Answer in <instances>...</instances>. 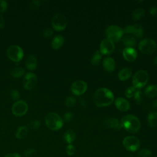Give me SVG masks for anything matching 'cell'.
Wrapping results in <instances>:
<instances>
[{
	"label": "cell",
	"mask_w": 157,
	"mask_h": 157,
	"mask_svg": "<svg viewBox=\"0 0 157 157\" xmlns=\"http://www.w3.org/2000/svg\"><path fill=\"white\" fill-rule=\"evenodd\" d=\"M137 155L139 157H151L152 153L148 149L143 148L138 151Z\"/></svg>",
	"instance_id": "31"
},
{
	"label": "cell",
	"mask_w": 157,
	"mask_h": 157,
	"mask_svg": "<svg viewBox=\"0 0 157 157\" xmlns=\"http://www.w3.org/2000/svg\"><path fill=\"white\" fill-rule=\"evenodd\" d=\"M75 102H76V99L72 96H69L65 100V104L68 107H73L75 104Z\"/></svg>",
	"instance_id": "34"
},
{
	"label": "cell",
	"mask_w": 157,
	"mask_h": 157,
	"mask_svg": "<svg viewBox=\"0 0 157 157\" xmlns=\"http://www.w3.org/2000/svg\"><path fill=\"white\" fill-rule=\"evenodd\" d=\"M134 101L137 103V104H139L142 101V91L140 89H137V91H136L134 96Z\"/></svg>",
	"instance_id": "33"
},
{
	"label": "cell",
	"mask_w": 157,
	"mask_h": 157,
	"mask_svg": "<svg viewBox=\"0 0 157 157\" xmlns=\"http://www.w3.org/2000/svg\"><path fill=\"white\" fill-rule=\"evenodd\" d=\"M104 126L109 129H113L119 130L122 128L121 122L117 118H108L104 120L103 122Z\"/></svg>",
	"instance_id": "15"
},
{
	"label": "cell",
	"mask_w": 157,
	"mask_h": 157,
	"mask_svg": "<svg viewBox=\"0 0 157 157\" xmlns=\"http://www.w3.org/2000/svg\"><path fill=\"white\" fill-rule=\"evenodd\" d=\"M123 56L125 60L129 62H132L136 59L137 53L134 48L126 47L123 50Z\"/></svg>",
	"instance_id": "16"
},
{
	"label": "cell",
	"mask_w": 157,
	"mask_h": 157,
	"mask_svg": "<svg viewBox=\"0 0 157 157\" xmlns=\"http://www.w3.org/2000/svg\"><path fill=\"white\" fill-rule=\"evenodd\" d=\"M149 12H150V13L151 15H153V16L155 15L157 13V7H155V6H153V7H151Z\"/></svg>",
	"instance_id": "44"
},
{
	"label": "cell",
	"mask_w": 157,
	"mask_h": 157,
	"mask_svg": "<svg viewBox=\"0 0 157 157\" xmlns=\"http://www.w3.org/2000/svg\"><path fill=\"white\" fill-rule=\"evenodd\" d=\"M137 88H135L134 86H129L126 88V90H125L124 92V94L126 96V98H131L134 96L136 91H137Z\"/></svg>",
	"instance_id": "30"
},
{
	"label": "cell",
	"mask_w": 157,
	"mask_h": 157,
	"mask_svg": "<svg viewBox=\"0 0 157 157\" xmlns=\"http://www.w3.org/2000/svg\"><path fill=\"white\" fill-rule=\"evenodd\" d=\"M132 74V71L128 67L122 69L118 73V77L121 81H125L129 78Z\"/></svg>",
	"instance_id": "23"
},
{
	"label": "cell",
	"mask_w": 157,
	"mask_h": 157,
	"mask_svg": "<svg viewBox=\"0 0 157 157\" xmlns=\"http://www.w3.org/2000/svg\"><path fill=\"white\" fill-rule=\"evenodd\" d=\"M114 49H115L114 43L110 39L105 38L101 41L100 44V50H99L101 54L110 55L114 51Z\"/></svg>",
	"instance_id": "14"
},
{
	"label": "cell",
	"mask_w": 157,
	"mask_h": 157,
	"mask_svg": "<svg viewBox=\"0 0 157 157\" xmlns=\"http://www.w3.org/2000/svg\"><path fill=\"white\" fill-rule=\"evenodd\" d=\"M120 122L122 128L131 133H136L138 132L140 128V120L132 115L124 116L121 118Z\"/></svg>",
	"instance_id": "2"
},
{
	"label": "cell",
	"mask_w": 157,
	"mask_h": 157,
	"mask_svg": "<svg viewBox=\"0 0 157 157\" xmlns=\"http://www.w3.org/2000/svg\"><path fill=\"white\" fill-rule=\"evenodd\" d=\"M45 122L47 128L52 131L60 129L63 126V120L55 112H49L45 117Z\"/></svg>",
	"instance_id": "3"
},
{
	"label": "cell",
	"mask_w": 157,
	"mask_h": 157,
	"mask_svg": "<svg viewBox=\"0 0 157 157\" xmlns=\"http://www.w3.org/2000/svg\"><path fill=\"white\" fill-rule=\"evenodd\" d=\"M148 81V75L144 70H140L136 72L132 78L133 86L140 89L145 86Z\"/></svg>",
	"instance_id": "6"
},
{
	"label": "cell",
	"mask_w": 157,
	"mask_h": 157,
	"mask_svg": "<svg viewBox=\"0 0 157 157\" xmlns=\"http://www.w3.org/2000/svg\"><path fill=\"white\" fill-rule=\"evenodd\" d=\"M25 71L21 67H16L12 69L10 72L11 75L14 78H19L25 74Z\"/></svg>",
	"instance_id": "28"
},
{
	"label": "cell",
	"mask_w": 157,
	"mask_h": 157,
	"mask_svg": "<svg viewBox=\"0 0 157 157\" xmlns=\"http://www.w3.org/2000/svg\"><path fill=\"white\" fill-rule=\"evenodd\" d=\"M102 58L101 53L99 51H96L94 53V55L92 56V58L91 59V64L94 66H97L99 64V63L101 61Z\"/></svg>",
	"instance_id": "29"
},
{
	"label": "cell",
	"mask_w": 157,
	"mask_h": 157,
	"mask_svg": "<svg viewBox=\"0 0 157 157\" xmlns=\"http://www.w3.org/2000/svg\"><path fill=\"white\" fill-rule=\"evenodd\" d=\"M123 31L127 34H132L134 37L141 38L144 34L142 26L138 23H135L133 25L126 26Z\"/></svg>",
	"instance_id": "12"
},
{
	"label": "cell",
	"mask_w": 157,
	"mask_h": 157,
	"mask_svg": "<svg viewBox=\"0 0 157 157\" xmlns=\"http://www.w3.org/2000/svg\"><path fill=\"white\" fill-rule=\"evenodd\" d=\"M80 105L82 106V107H85L86 105V102L83 99H80Z\"/></svg>",
	"instance_id": "45"
},
{
	"label": "cell",
	"mask_w": 157,
	"mask_h": 157,
	"mask_svg": "<svg viewBox=\"0 0 157 157\" xmlns=\"http://www.w3.org/2000/svg\"><path fill=\"white\" fill-rule=\"evenodd\" d=\"M157 45L155 41L151 39L145 38L142 39L138 45L140 52L145 55H151L156 49Z\"/></svg>",
	"instance_id": "4"
},
{
	"label": "cell",
	"mask_w": 157,
	"mask_h": 157,
	"mask_svg": "<svg viewBox=\"0 0 157 157\" xmlns=\"http://www.w3.org/2000/svg\"><path fill=\"white\" fill-rule=\"evenodd\" d=\"M5 26V19L4 17L0 13V29H2Z\"/></svg>",
	"instance_id": "42"
},
{
	"label": "cell",
	"mask_w": 157,
	"mask_h": 157,
	"mask_svg": "<svg viewBox=\"0 0 157 157\" xmlns=\"http://www.w3.org/2000/svg\"><path fill=\"white\" fill-rule=\"evenodd\" d=\"M123 33V30L120 27L116 25L109 26L105 29L107 38L112 42H118L121 39Z\"/></svg>",
	"instance_id": "7"
},
{
	"label": "cell",
	"mask_w": 157,
	"mask_h": 157,
	"mask_svg": "<svg viewBox=\"0 0 157 157\" xmlns=\"http://www.w3.org/2000/svg\"><path fill=\"white\" fill-rule=\"evenodd\" d=\"M37 64V58L34 55H29L26 59L25 65L26 67L30 71L34 70Z\"/></svg>",
	"instance_id": "20"
},
{
	"label": "cell",
	"mask_w": 157,
	"mask_h": 157,
	"mask_svg": "<svg viewBox=\"0 0 157 157\" xmlns=\"http://www.w3.org/2000/svg\"><path fill=\"white\" fill-rule=\"evenodd\" d=\"M53 31L52 29L46 28L42 31V35L43 37H44L45 38H48V37H50L53 35Z\"/></svg>",
	"instance_id": "40"
},
{
	"label": "cell",
	"mask_w": 157,
	"mask_h": 157,
	"mask_svg": "<svg viewBox=\"0 0 157 157\" xmlns=\"http://www.w3.org/2000/svg\"><path fill=\"white\" fill-rule=\"evenodd\" d=\"M10 96L13 100L16 101L20 98V92L17 89H12L10 91Z\"/></svg>",
	"instance_id": "36"
},
{
	"label": "cell",
	"mask_w": 157,
	"mask_h": 157,
	"mask_svg": "<svg viewBox=\"0 0 157 157\" xmlns=\"http://www.w3.org/2000/svg\"><path fill=\"white\" fill-rule=\"evenodd\" d=\"M123 145L127 150L133 152L137 151L139 148L140 143L137 137L132 136H128L123 139Z\"/></svg>",
	"instance_id": "9"
},
{
	"label": "cell",
	"mask_w": 157,
	"mask_h": 157,
	"mask_svg": "<svg viewBox=\"0 0 157 157\" xmlns=\"http://www.w3.org/2000/svg\"><path fill=\"white\" fill-rule=\"evenodd\" d=\"M104 69L107 72H112L115 67V62L111 57L105 58L102 63Z\"/></svg>",
	"instance_id": "18"
},
{
	"label": "cell",
	"mask_w": 157,
	"mask_h": 157,
	"mask_svg": "<svg viewBox=\"0 0 157 157\" xmlns=\"http://www.w3.org/2000/svg\"><path fill=\"white\" fill-rule=\"evenodd\" d=\"M64 42V39L63 36L60 34H58L55 36L51 42V45L53 49L54 50H58L59 48H61Z\"/></svg>",
	"instance_id": "19"
},
{
	"label": "cell",
	"mask_w": 157,
	"mask_h": 157,
	"mask_svg": "<svg viewBox=\"0 0 157 157\" xmlns=\"http://www.w3.org/2000/svg\"><path fill=\"white\" fill-rule=\"evenodd\" d=\"M122 42L123 44L127 47H132L136 44V38L131 35H127L122 38Z\"/></svg>",
	"instance_id": "26"
},
{
	"label": "cell",
	"mask_w": 157,
	"mask_h": 157,
	"mask_svg": "<svg viewBox=\"0 0 157 157\" xmlns=\"http://www.w3.org/2000/svg\"><path fill=\"white\" fill-rule=\"evenodd\" d=\"M155 157H157V156H155Z\"/></svg>",
	"instance_id": "48"
},
{
	"label": "cell",
	"mask_w": 157,
	"mask_h": 157,
	"mask_svg": "<svg viewBox=\"0 0 157 157\" xmlns=\"http://www.w3.org/2000/svg\"><path fill=\"white\" fill-rule=\"evenodd\" d=\"M76 134L75 132L72 129L67 130L63 136L64 140L68 144H71L75 139Z\"/></svg>",
	"instance_id": "22"
},
{
	"label": "cell",
	"mask_w": 157,
	"mask_h": 157,
	"mask_svg": "<svg viewBox=\"0 0 157 157\" xmlns=\"http://www.w3.org/2000/svg\"><path fill=\"white\" fill-rule=\"evenodd\" d=\"M153 64H154L155 65H156V66H157V56L153 59Z\"/></svg>",
	"instance_id": "47"
},
{
	"label": "cell",
	"mask_w": 157,
	"mask_h": 157,
	"mask_svg": "<svg viewBox=\"0 0 157 157\" xmlns=\"http://www.w3.org/2000/svg\"><path fill=\"white\" fill-rule=\"evenodd\" d=\"M115 105L118 110L122 112L127 111L130 108V104L129 102L122 98H117L115 99Z\"/></svg>",
	"instance_id": "17"
},
{
	"label": "cell",
	"mask_w": 157,
	"mask_h": 157,
	"mask_svg": "<svg viewBox=\"0 0 157 157\" xmlns=\"http://www.w3.org/2000/svg\"><path fill=\"white\" fill-rule=\"evenodd\" d=\"M37 78L36 75L31 72H28L25 74L23 80V86L26 90H33L36 85Z\"/></svg>",
	"instance_id": "11"
},
{
	"label": "cell",
	"mask_w": 157,
	"mask_h": 157,
	"mask_svg": "<svg viewBox=\"0 0 157 157\" xmlns=\"http://www.w3.org/2000/svg\"><path fill=\"white\" fill-rule=\"evenodd\" d=\"M147 121L148 125L154 128L157 126V112L155 111H151L148 114Z\"/></svg>",
	"instance_id": "24"
},
{
	"label": "cell",
	"mask_w": 157,
	"mask_h": 157,
	"mask_svg": "<svg viewBox=\"0 0 157 157\" xmlns=\"http://www.w3.org/2000/svg\"><path fill=\"white\" fill-rule=\"evenodd\" d=\"M131 15L134 20H140L145 16V10L142 8H137L132 11Z\"/></svg>",
	"instance_id": "27"
},
{
	"label": "cell",
	"mask_w": 157,
	"mask_h": 157,
	"mask_svg": "<svg viewBox=\"0 0 157 157\" xmlns=\"http://www.w3.org/2000/svg\"><path fill=\"white\" fill-rule=\"evenodd\" d=\"M4 157H21V156L18 153H7Z\"/></svg>",
	"instance_id": "43"
},
{
	"label": "cell",
	"mask_w": 157,
	"mask_h": 157,
	"mask_svg": "<svg viewBox=\"0 0 157 157\" xmlns=\"http://www.w3.org/2000/svg\"><path fill=\"white\" fill-rule=\"evenodd\" d=\"M28 128L26 126H21L17 128L15 131V136L17 139H24L28 134Z\"/></svg>",
	"instance_id": "21"
},
{
	"label": "cell",
	"mask_w": 157,
	"mask_h": 157,
	"mask_svg": "<svg viewBox=\"0 0 157 157\" xmlns=\"http://www.w3.org/2000/svg\"><path fill=\"white\" fill-rule=\"evenodd\" d=\"M152 106L155 109H157V98L155 99V101L153 102Z\"/></svg>",
	"instance_id": "46"
},
{
	"label": "cell",
	"mask_w": 157,
	"mask_h": 157,
	"mask_svg": "<svg viewBox=\"0 0 157 157\" xmlns=\"http://www.w3.org/2000/svg\"><path fill=\"white\" fill-rule=\"evenodd\" d=\"M74 118V115L72 112H67L63 115V120L66 122L71 121Z\"/></svg>",
	"instance_id": "37"
},
{
	"label": "cell",
	"mask_w": 157,
	"mask_h": 157,
	"mask_svg": "<svg viewBox=\"0 0 157 157\" xmlns=\"http://www.w3.org/2000/svg\"><path fill=\"white\" fill-rule=\"evenodd\" d=\"M28 110L27 103L23 100L16 101L12 107V112L16 117H21L25 115Z\"/></svg>",
	"instance_id": "10"
},
{
	"label": "cell",
	"mask_w": 157,
	"mask_h": 157,
	"mask_svg": "<svg viewBox=\"0 0 157 157\" xmlns=\"http://www.w3.org/2000/svg\"><path fill=\"white\" fill-rule=\"evenodd\" d=\"M66 152L67 155L72 156L75 152V148L72 144H68L66 147Z\"/></svg>",
	"instance_id": "38"
},
{
	"label": "cell",
	"mask_w": 157,
	"mask_h": 157,
	"mask_svg": "<svg viewBox=\"0 0 157 157\" xmlns=\"http://www.w3.org/2000/svg\"><path fill=\"white\" fill-rule=\"evenodd\" d=\"M93 100L98 107H106L113 102L114 95L108 88H100L95 91Z\"/></svg>",
	"instance_id": "1"
},
{
	"label": "cell",
	"mask_w": 157,
	"mask_h": 157,
	"mask_svg": "<svg viewBox=\"0 0 157 157\" xmlns=\"http://www.w3.org/2000/svg\"><path fill=\"white\" fill-rule=\"evenodd\" d=\"M40 121L37 120H32L28 124L29 128L33 130L37 129L40 127Z\"/></svg>",
	"instance_id": "32"
},
{
	"label": "cell",
	"mask_w": 157,
	"mask_h": 157,
	"mask_svg": "<svg viewBox=\"0 0 157 157\" xmlns=\"http://www.w3.org/2000/svg\"><path fill=\"white\" fill-rule=\"evenodd\" d=\"M7 2L5 0H0V12H4L7 9Z\"/></svg>",
	"instance_id": "41"
},
{
	"label": "cell",
	"mask_w": 157,
	"mask_h": 157,
	"mask_svg": "<svg viewBox=\"0 0 157 157\" xmlns=\"http://www.w3.org/2000/svg\"><path fill=\"white\" fill-rule=\"evenodd\" d=\"M7 55L11 61L18 63L23 58L24 51L19 45H12L7 50Z\"/></svg>",
	"instance_id": "5"
},
{
	"label": "cell",
	"mask_w": 157,
	"mask_h": 157,
	"mask_svg": "<svg viewBox=\"0 0 157 157\" xmlns=\"http://www.w3.org/2000/svg\"><path fill=\"white\" fill-rule=\"evenodd\" d=\"M36 150L33 148H28L23 152L25 157H33L36 155Z\"/></svg>",
	"instance_id": "35"
},
{
	"label": "cell",
	"mask_w": 157,
	"mask_h": 157,
	"mask_svg": "<svg viewBox=\"0 0 157 157\" xmlns=\"http://www.w3.org/2000/svg\"><path fill=\"white\" fill-rule=\"evenodd\" d=\"M145 94L149 98H153L157 96V86L151 85L148 86L145 90Z\"/></svg>",
	"instance_id": "25"
},
{
	"label": "cell",
	"mask_w": 157,
	"mask_h": 157,
	"mask_svg": "<svg viewBox=\"0 0 157 157\" xmlns=\"http://www.w3.org/2000/svg\"><path fill=\"white\" fill-rule=\"evenodd\" d=\"M40 6V1H32L29 4V7L31 10H37Z\"/></svg>",
	"instance_id": "39"
},
{
	"label": "cell",
	"mask_w": 157,
	"mask_h": 157,
	"mask_svg": "<svg viewBox=\"0 0 157 157\" xmlns=\"http://www.w3.org/2000/svg\"><path fill=\"white\" fill-rule=\"evenodd\" d=\"M87 90V84L86 82L82 80H77L74 82L71 86V91L76 96H80L85 93Z\"/></svg>",
	"instance_id": "13"
},
{
	"label": "cell",
	"mask_w": 157,
	"mask_h": 157,
	"mask_svg": "<svg viewBox=\"0 0 157 157\" xmlns=\"http://www.w3.org/2000/svg\"><path fill=\"white\" fill-rule=\"evenodd\" d=\"M51 24L53 29L57 31H63L67 26V20L64 15L58 13L53 16Z\"/></svg>",
	"instance_id": "8"
}]
</instances>
